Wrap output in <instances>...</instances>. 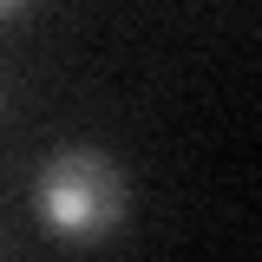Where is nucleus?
Instances as JSON below:
<instances>
[{
    "label": "nucleus",
    "mask_w": 262,
    "mask_h": 262,
    "mask_svg": "<svg viewBox=\"0 0 262 262\" xmlns=\"http://www.w3.org/2000/svg\"><path fill=\"white\" fill-rule=\"evenodd\" d=\"M33 203L39 216L59 229V236H105L118 223V170L98 158V151H79L66 144L39 164V184H33Z\"/></svg>",
    "instance_id": "f257e3e1"
},
{
    "label": "nucleus",
    "mask_w": 262,
    "mask_h": 262,
    "mask_svg": "<svg viewBox=\"0 0 262 262\" xmlns=\"http://www.w3.org/2000/svg\"><path fill=\"white\" fill-rule=\"evenodd\" d=\"M7 7H20V0H0V13H7Z\"/></svg>",
    "instance_id": "f03ea898"
}]
</instances>
